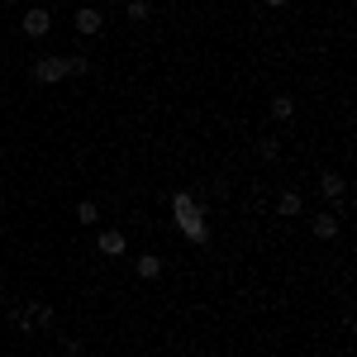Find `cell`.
Returning <instances> with one entry per match:
<instances>
[{
    "label": "cell",
    "instance_id": "obj_18",
    "mask_svg": "<svg viewBox=\"0 0 357 357\" xmlns=\"http://www.w3.org/2000/svg\"><path fill=\"white\" fill-rule=\"evenodd\" d=\"M0 5H20V0H0Z\"/></svg>",
    "mask_w": 357,
    "mask_h": 357
},
{
    "label": "cell",
    "instance_id": "obj_17",
    "mask_svg": "<svg viewBox=\"0 0 357 357\" xmlns=\"http://www.w3.org/2000/svg\"><path fill=\"white\" fill-rule=\"evenodd\" d=\"M267 5H272V10H281V5H291V0H267Z\"/></svg>",
    "mask_w": 357,
    "mask_h": 357
},
{
    "label": "cell",
    "instance_id": "obj_2",
    "mask_svg": "<svg viewBox=\"0 0 357 357\" xmlns=\"http://www.w3.org/2000/svg\"><path fill=\"white\" fill-rule=\"evenodd\" d=\"M29 72H33V82H38V86H57L62 77H72L67 57H38V62H33Z\"/></svg>",
    "mask_w": 357,
    "mask_h": 357
},
{
    "label": "cell",
    "instance_id": "obj_6",
    "mask_svg": "<svg viewBox=\"0 0 357 357\" xmlns=\"http://www.w3.org/2000/svg\"><path fill=\"white\" fill-rule=\"evenodd\" d=\"M301 210H305V195L296 191V186H291V191H281V195H276V215H286V220H296Z\"/></svg>",
    "mask_w": 357,
    "mask_h": 357
},
{
    "label": "cell",
    "instance_id": "obj_7",
    "mask_svg": "<svg viewBox=\"0 0 357 357\" xmlns=\"http://www.w3.org/2000/svg\"><path fill=\"white\" fill-rule=\"evenodd\" d=\"M310 229H314V238H324V243H329V238H338V229H343V220L324 210V215H314V224H310Z\"/></svg>",
    "mask_w": 357,
    "mask_h": 357
},
{
    "label": "cell",
    "instance_id": "obj_11",
    "mask_svg": "<svg viewBox=\"0 0 357 357\" xmlns=\"http://www.w3.org/2000/svg\"><path fill=\"white\" fill-rule=\"evenodd\" d=\"M77 224L96 229V224H100V205H96V200H82V205H77Z\"/></svg>",
    "mask_w": 357,
    "mask_h": 357
},
{
    "label": "cell",
    "instance_id": "obj_10",
    "mask_svg": "<svg viewBox=\"0 0 357 357\" xmlns=\"http://www.w3.org/2000/svg\"><path fill=\"white\" fill-rule=\"evenodd\" d=\"M267 114H272L276 124H286V119H296V100H291V96H272V105H267Z\"/></svg>",
    "mask_w": 357,
    "mask_h": 357
},
{
    "label": "cell",
    "instance_id": "obj_3",
    "mask_svg": "<svg viewBox=\"0 0 357 357\" xmlns=\"http://www.w3.org/2000/svg\"><path fill=\"white\" fill-rule=\"evenodd\" d=\"M24 33L29 38H48V33H53V10H48V5L24 10Z\"/></svg>",
    "mask_w": 357,
    "mask_h": 357
},
{
    "label": "cell",
    "instance_id": "obj_5",
    "mask_svg": "<svg viewBox=\"0 0 357 357\" xmlns=\"http://www.w3.org/2000/svg\"><path fill=\"white\" fill-rule=\"evenodd\" d=\"M124 248H129V238L119 229H100V238H96V252L100 257H124Z\"/></svg>",
    "mask_w": 357,
    "mask_h": 357
},
{
    "label": "cell",
    "instance_id": "obj_12",
    "mask_svg": "<svg viewBox=\"0 0 357 357\" xmlns=\"http://www.w3.org/2000/svg\"><path fill=\"white\" fill-rule=\"evenodd\" d=\"M29 314H33V324H38V329H53V305L29 301Z\"/></svg>",
    "mask_w": 357,
    "mask_h": 357
},
{
    "label": "cell",
    "instance_id": "obj_13",
    "mask_svg": "<svg viewBox=\"0 0 357 357\" xmlns=\"http://www.w3.org/2000/svg\"><path fill=\"white\" fill-rule=\"evenodd\" d=\"M124 15H129L134 24H143V20H153V5H148V0H129V5H124Z\"/></svg>",
    "mask_w": 357,
    "mask_h": 357
},
{
    "label": "cell",
    "instance_id": "obj_1",
    "mask_svg": "<svg viewBox=\"0 0 357 357\" xmlns=\"http://www.w3.org/2000/svg\"><path fill=\"white\" fill-rule=\"evenodd\" d=\"M176 229H181V234H186V243H195V248L210 243V220H205V205L195 200L186 215H176Z\"/></svg>",
    "mask_w": 357,
    "mask_h": 357
},
{
    "label": "cell",
    "instance_id": "obj_4",
    "mask_svg": "<svg viewBox=\"0 0 357 357\" xmlns=\"http://www.w3.org/2000/svg\"><path fill=\"white\" fill-rule=\"evenodd\" d=\"M72 29L86 33V38H96V33H105V15H100L96 5H82V10L72 15Z\"/></svg>",
    "mask_w": 357,
    "mask_h": 357
},
{
    "label": "cell",
    "instance_id": "obj_9",
    "mask_svg": "<svg viewBox=\"0 0 357 357\" xmlns=\"http://www.w3.org/2000/svg\"><path fill=\"white\" fill-rule=\"evenodd\" d=\"M319 191H324V200H343V191H348V181H343L338 172H324V176H319Z\"/></svg>",
    "mask_w": 357,
    "mask_h": 357
},
{
    "label": "cell",
    "instance_id": "obj_8",
    "mask_svg": "<svg viewBox=\"0 0 357 357\" xmlns=\"http://www.w3.org/2000/svg\"><path fill=\"white\" fill-rule=\"evenodd\" d=\"M162 276V257L158 252H138V281H158Z\"/></svg>",
    "mask_w": 357,
    "mask_h": 357
},
{
    "label": "cell",
    "instance_id": "obj_19",
    "mask_svg": "<svg viewBox=\"0 0 357 357\" xmlns=\"http://www.w3.org/2000/svg\"><path fill=\"white\" fill-rule=\"evenodd\" d=\"M43 5H57V0H43Z\"/></svg>",
    "mask_w": 357,
    "mask_h": 357
},
{
    "label": "cell",
    "instance_id": "obj_14",
    "mask_svg": "<svg viewBox=\"0 0 357 357\" xmlns=\"http://www.w3.org/2000/svg\"><path fill=\"white\" fill-rule=\"evenodd\" d=\"M257 153H262V162H276V158H281V143H276V138H262Z\"/></svg>",
    "mask_w": 357,
    "mask_h": 357
},
{
    "label": "cell",
    "instance_id": "obj_15",
    "mask_svg": "<svg viewBox=\"0 0 357 357\" xmlns=\"http://www.w3.org/2000/svg\"><path fill=\"white\" fill-rule=\"evenodd\" d=\"M67 67H72V77H86V72H91V62H86L82 53H72V57H67Z\"/></svg>",
    "mask_w": 357,
    "mask_h": 357
},
{
    "label": "cell",
    "instance_id": "obj_16",
    "mask_svg": "<svg viewBox=\"0 0 357 357\" xmlns=\"http://www.w3.org/2000/svg\"><path fill=\"white\" fill-rule=\"evenodd\" d=\"M15 324H20L24 333H33V329H38V324H33V314H29V305H24V310H15Z\"/></svg>",
    "mask_w": 357,
    "mask_h": 357
}]
</instances>
